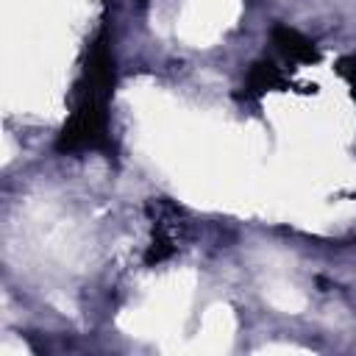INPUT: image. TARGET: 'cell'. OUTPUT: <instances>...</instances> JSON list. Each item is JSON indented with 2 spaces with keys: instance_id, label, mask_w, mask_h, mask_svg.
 Returning <instances> with one entry per match:
<instances>
[{
  "instance_id": "6da1fadb",
  "label": "cell",
  "mask_w": 356,
  "mask_h": 356,
  "mask_svg": "<svg viewBox=\"0 0 356 356\" xmlns=\"http://www.w3.org/2000/svg\"><path fill=\"white\" fill-rule=\"evenodd\" d=\"M275 42H278V44H281V50H284V53H289L292 58H303V61L317 58L314 47H312L300 33H295V31H289V28H275Z\"/></svg>"
},
{
  "instance_id": "7a4b0ae2",
  "label": "cell",
  "mask_w": 356,
  "mask_h": 356,
  "mask_svg": "<svg viewBox=\"0 0 356 356\" xmlns=\"http://www.w3.org/2000/svg\"><path fill=\"white\" fill-rule=\"evenodd\" d=\"M353 86H356V72H353Z\"/></svg>"
}]
</instances>
